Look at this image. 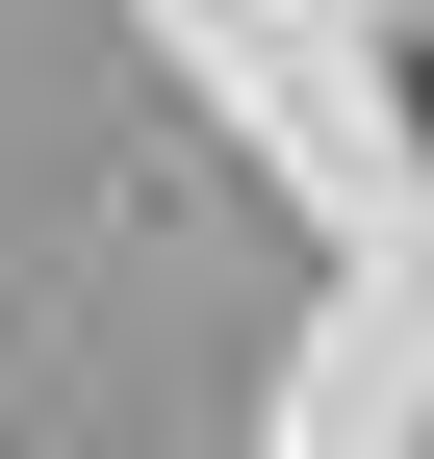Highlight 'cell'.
<instances>
[{"label": "cell", "mask_w": 434, "mask_h": 459, "mask_svg": "<svg viewBox=\"0 0 434 459\" xmlns=\"http://www.w3.org/2000/svg\"><path fill=\"white\" fill-rule=\"evenodd\" d=\"M409 128H434V51H409Z\"/></svg>", "instance_id": "1"}]
</instances>
